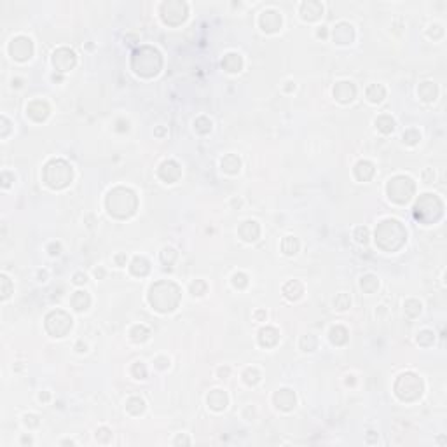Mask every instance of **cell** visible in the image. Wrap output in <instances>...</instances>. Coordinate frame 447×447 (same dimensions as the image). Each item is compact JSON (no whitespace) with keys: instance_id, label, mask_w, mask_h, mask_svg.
Returning <instances> with one entry per match:
<instances>
[{"instance_id":"1","label":"cell","mask_w":447,"mask_h":447,"mask_svg":"<svg viewBox=\"0 0 447 447\" xmlns=\"http://www.w3.org/2000/svg\"><path fill=\"white\" fill-rule=\"evenodd\" d=\"M149 300L157 311H173L178 306L180 300V290L171 281H159V283L152 285L149 292Z\"/></svg>"},{"instance_id":"2","label":"cell","mask_w":447,"mask_h":447,"mask_svg":"<svg viewBox=\"0 0 447 447\" xmlns=\"http://www.w3.org/2000/svg\"><path fill=\"white\" fill-rule=\"evenodd\" d=\"M107 208L108 213L117 218L131 217L137 210V196L133 190L124 189V187H117L114 189L107 197Z\"/></svg>"},{"instance_id":"3","label":"cell","mask_w":447,"mask_h":447,"mask_svg":"<svg viewBox=\"0 0 447 447\" xmlns=\"http://www.w3.org/2000/svg\"><path fill=\"white\" fill-rule=\"evenodd\" d=\"M72 180V166L63 159H53L44 168V182L51 189H63Z\"/></svg>"},{"instance_id":"4","label":"cell","mask_w":447,"mask_h":447,"mask_svg":"<svg viewBox=\"0 0 447 447\" xmlns=\"http://www.w3.org/2000/svg\"><path fill=\"white\" fill-rule=\"evenodd\" d=\"M161 68V54L152 47H142L133 56V70L138 75L152 77Z\"/></svg>"},{"instance_id":"5","label":"cell","mask_w":447,"mask_h":447,"mask_svg":"<svg viewBox=\"0 0 447 447\" xmlns=\"http://www.w3.org/2000/svg\"><path fill=\"white\" fill-rule=\"evenodd\" d=\"M395 238H397L398 241H402V243H404L405 238H407V233H405V229L402 227V224L398 220H391V218L381 222L379 227L376 229V243L379 245L381 248H384L386 241H393Z\"/></svg>"},{"instance_id":"6","label":"cell","mask_w":447,"mask_h":447,"mask_svg":"<svg viewBox=\"0 0 447 447\" xmlns=\"http://www.w3.org/2000/svg\"><path fill=\"white\" fill-rule=\"evenodd\" d=\"M414 194V182L409 177H395L388 184V196L395 203H407Z\"/></svg>"},{"instance_id":"7","label":"cell","mask_w":447,"mask_h":447,"mask_svg":"<svg viewBox=\"0 0 447 447\" xmlns=\"http://www.w3.org/2000/svg\"><path fill=\"white\" fill-rule=\"evenodd\" d=\"M46 328L49 330L51 336L63 337L72 328V318L67 313H63V311H53L46 318Z\"/></svg>"},{"instance_id":"8","label":"cell","mask_w":447,"mask_h":447,"mask_svg":"<svg viewBox=\"0 0 447 447\" xmlns=\"http://www.w3.org/2000/svg\"><path fill=\"white\" fill-rule=\"evenodd\" d=\"M404 388H407V393H405V398L404 400H416L417 397H421V393H423V383H421V379L417 376H414V374H402L400 377H398L397 384H395V391H400L404 390Z\"/></svg>"},{"instance_id":"9","label":"cell","mask_w":447,"mask_h":447,"mask_svg":"<svg viewBox=\"0 0 447 447\" xmlns=\"http://www.w3.org/2000/svg\"><path fill=\"white\" fill-rule=\"evenodd\" d=\"M9 53L14 60L25 61L32 56V53H34V44H32V40L28 37H16V39L11 40Z\"/></svg>"},{"instance_id":"10","label":"cell","mask_w":447,"mask_h":447,"mask_svg":"<svg viewBox=\"0 0 447 447\" xmlns=\"http://www.w3.org/2000/svg\"><path fill=\"white\" fill-rule=\"evenodd\" d=\"M161 14H163L164 23L173 25V16H177L178 25L187 18V6L184 2H164L161 6Z\"/></svg>"},{"instance_id":"11","label":"cell","mask_w":447,"mask_h":447,"mask_svg":"<svg viewBox=\"0 0 447 447\" xmlns=\"http://www.w3.org/2000/svg\"><path fill=\"white\" fill-rule=\"evenodd\" d=\"M53 63H54V67H56L60 72L70 70V68L75 65V54H74V51L67 49V47H61V49H58L56 53L53 54Z\"/></svg>"},{"instance_id":"12","label":"cell","mask_w":447,"mask_h":447,"mask_svg":"<svg viewBox=\"0 0 447 447\" xmlns=\"http://www.w3.org/2000/svg\"><path fill=\"white\" fill-rule=\"evenodd\" d=\"M437 199H438V197H437V196H433V194H423V196H421V199L417 201L416 208H414V210H416V218L423 220L424 213H430V222H431V220H435L433 211H431V208H433V203H435V201H437Z\"/></svg>"},{"instance_id":"13","label":"cell","mask_w":447,"mask_h":447,"mask_svg":"<svg viewBox=\"0 0 447 447\" xmlns=\"http://www.w3.org/2000/svg\"><path fill=\"white\" fill-rule=\"evenodd\" d=\"M159 177L163 178L164 182H168V184H173V182H177L178 177H180V168H178V164L175 163V161H166V163L161 164Z\"/></svg>"},{"instance_id":"14","label":"cell","mask_w":447,"mask_h":447,"mask_svg":"<svg viewBox=\"0 0 447 447\" xmlns=\"http://www.w3.org/2000/svg\"><path fill=\"white\" fill-rule=\"evenodd\" d=\"M27 114H28V117H30V119L40 123V121H44L47 116H49V107H47L46 101L35 100L27 107Z\"/></svg>"},{"instance_id":"15","label":"cell","mask_w":447,"mask_h":447,"mask_svg":"<svg viewBox=\"0 0 447 447\" xmlns=\"http://www.w3.org/2000/svg\"><path fill=\"white\" fill-rule=\"evenodd\" d=\"M261 27L266 32H276L281 27V16L276 11H266L261 16Z\"/></svg>"},{"instance_id":"16","label":"cell","mask_w":447,"mask_h":447,"mask_svg":"<svg viewBox=\"0 0 447 447\" xmlns=\"http://www.w3.org/2000/svg\"><path fill=\"white\" fill-rule=\"evenodd\" d=\"M355 94H357V89H355V86L351 82H346V80H344V82H339L334 87V96L339 101H343V103H348V101H351L355 98Z\"/></svg>"},{"instance_id":"17","label":"cell","mask_w":447,"mask_h":447,"mask_svg":"<svg viewBox=\"0 0 447 447\" xmlns=\"http://www.w3.org/2000/svg\"><path fill=\"white\" fill-rule=\"evenodd\" d=\"M274 404L283 410H290L295 405V395L290 390H280L274 395Z\"/></svg>"},{"instance_id":"18","label":"cell","mask_w":447,"mask_h":447,"mask_svg":"<svg viewBox=\"0 0 447 447\" xmlns=\"http://www.w3.org/2000/svg\"><path fill=\"white\" fill-rule=\"evenodd\" d=\"M300 13H302V18L307 21H314L323 14V7L318 2H306L300 6Z\"/></svg>"},{"instance_id":"19","label":"cell","mask_w":447,"mask_h":447,"mask_svg":"<svg viewBox=\"0 0 447 447\" xmlns=\"http://www.w3.org/2000/svg\"><path fill=\"white\" fill-rule=\"evenodd\" d=\"M355 34H353V27L348 23H339L334 30V39L339 44H350L353 40Z\"/></svg>"},{"instance_id":"20","label":"cell","mask_w":447,"mask_h":447,"mask_svg":"<svg viewBox=\"0 0 447 447\" xmlns=\"http://www.w3.org/2000/svg\"><path fill=\"white\" fill-rule=\"evenodd\" d=\"M259 233H261V229H259L257 222H254V220L243 222L240 227V236L243 238L245 241H255L259 236Z\"/></svg>"},{"instance_id":"21","label":"cell","mask_w":447,"mask_h":447,"mask_svg":"<svg viewBox=\"0 0 447 447\" xmlns=\"http://www.w3.org/2000/svg\"><path fill=\"white\" fill-rule=\"evenodd\" d=\"M222 67L226 68L227 72H240L241 67H243V61H241L240 54L229 53L226 54V58L222 60Z\"/></svg>"},{"instance_id":"22","label":"cell","mask_w":447,"mask_h":447,"mask_svg":"<svg viewBox=\"0 0 447 447\" xmlns=\"http://www.w3.org/2000/svg\"><path fill=\"white\" fill-rule=\"evenodd\" d=\"M355 175H357L358 180L367 182L374 175V166L369 163V161H360V163L355 166Z\"/></svg>"},{"instance_id":"23","label":"cell","mask_w":447,"mask_h":447,"mask_svg":"<svg viewBox=\"0 0 447 447\" xmlns=\"http://www.w3.org/2000/svg\"><path fill=\"white\" fill-rule=\"evenodd\" d=\"M208 404L215 410H224L227 407V395L220 390H215L213 393L208 397Z\"/></svg>"},{"instance_id":"24","label":"cell","mask_w":447,"mask_h":447,"mask_svg":"<svg viewBox=\"0 0 447 447\" xmlns=\"http://www.w3.org/2000/svg\"><path fill=\"white\" fill-rule=\"evenodd\" d=\"M259 343H261L262 346H274V344L278 343L276 328H271V327L262 328V330L259 332Z\"/></svg>"},{"instance_id":"25","label":"cell","mask_w":447,"mask_h":447,"mask_svg":"<svg viewBox=\"0 0 447 447\" xmlns=\"http://www.w3.org/2000/svg\"><path fill=\"white\" fill-rule=\"evenodd\" d=\"M417 93H419V96L424 101H433L437 98V86L431 82H423L419 89H417Z\"/></svg>"},{"instance_id":"26","label":"cell","mask_w":447,"mask_h":447,"mask_svg":"<svg viewBox=\"0 0 447 447\" xmlns=\"http://www.w3.org/2000/svg\"><path fill=\"white\" fill-rule=\"evenodd\" d=\"M240 166H241V161L238 159L236 156H233V154H229V156H226L222 159V170L227 171V173H238Z\"/></svg>"},{"instance_id":"27","label":"cell","mask_w":447,"mask_h":447,"mask_svg":"<svg viewBox=\"0 0 447 447\" xmlns=\"http://www.w3.org/2000/svg\"><path fill=\"white\" fill-rule=\"evenodd\" d=\"M302 292H304V288L299 281H290V283H287L283 287V294L292 300H297L300 295H302Z\"/></svg>"},{"instance_id":"28","label":"cell","mask_w":447,"mask_h":447,"mask_svg":"<svg viewBox=\"0 0 447 447\" xmlns=\"http://www.w3.org/2000/svg\"><path fill=\"white\" fill-rule=\"evenodd\" d=\"M89 302H91V299H89V295H87L86 292H75L74 297H72V306H74L77 311L87 309Z\"/></svg>"},{"instance_id":"29","label":"cell","mask_w":447,"mask_h":447,"mask_svg":"<svg viewBox=\"0 0 447 447\" xmlns=\"http://www.w3.org/2000/svg\"><path fill=\"white\" fill-rule=\"evenodd\" d=\"M131 273L133 274H140V276H145L149 273V262L147 259L144 257H135V261L131 262Z\"/></svg>"},{"instance_id":"30","label":"cell","mask_w":447,"mask_h":447,"mask_svg":"<svg viewBox=\"0 0 447 447\" xmlns=\"http://www.w3.org/2000/svg\"><path fill=\"white\" fill-rule=\"evenodd\" d=\"M376 126L379 131H383V133H391V131L395 130V121L391 119L390 116H381L376 119Z\"/></svg>"},{"instance_id":"31","label":"cell","mask_w":447,"mask_h":447,"mask_svg":"<svg viewBox=\"0 0 447 447\" xmlns=\"http://www.w3.org/2000/svg\"><path fill=\"white\" fill-rule=\"evenodd\" d=\"M384 94H386V91H384V87L379 86V84H374V86H371L367 89V98L372 101V103H379V101H383Z\"/></svg>"},{"instance_id":"32","label":"cell","mask_w":447,"mask_h":447,"mask_svg":"<svg viewBox=\"0 0 447 447\" xmlns=\"http://www.w3.org/2000/svg\"><path fill=\"white\" fill-rule=\"evenodd\" d=\"M281 248H283V252L287 255H292V254H295V252L299 250V243H297V240H295V238L287 236L283 240V243H281Z\"/></svg>"},{"instance_id":"33","label":"cell","mask_w":447,"mask_h":447,"mask_svg":"<svg viewBox=\"0 0 447 447\" xmlns=\"http://www.w3.org/2000/svg\"><path fill=\"white\" fill-rule=\"evenodd\" d=\"M362 288H364L365 292H369V294H372L374 290H376L377 287H379V281L376 280V278L372 276V274H367V276L362 278Z\"/></svg>"},{"instance_id":"34","label":"cell","mask_w":447,"mask_h":447,"mask_svg":"<svg viewBox=\"0 0 447 447\" xmlns=\"http://www.w3.org/2000/svg\"><path fill=\"white\" fill-rule=\"evenodd\" d=\"M149 337V330L145 327H135L133 330H131V339L137 341V343H142V341H145Z\"/></svg>"},{"instance_id":"35","label":"cell","mask_w":447,"mask_h":447,"mask_svg":"<svg viewBox=\"0 0 447 447\" xmlns=\"http://www.w3.org/2000/svg\"><path fill=\"white\" fill-rule=\"evenodd\" d=\"M334 306L337 309H346V307H350V297L346 294H339L334 300Z\"/></svg>"},{"instance_id":"36","label":"cell","mask_w":447,"mask_h":447,"mask_svg":"<svg viewBox=\"0 0 447 447\" xmlns=\"http://www.w3.org/2000/svg\"><path fill=\"white\" fill-rule=\"evenodd\" d=\"M355 238H357V241H360V243H367L369 231L365 229V227H357V231H355Z\"/></svg>"},{"instance_id":"37","label":"cell","mask_w":447,"mask_h":447,"mask_svg":"<svg viewBox=\"0 0 447 447\" xmlns=\"http://www.w3.org/2000/svg\"><path fill=\"white\" fill-rule=\"evenodd\" d=\"M2 280V285H4V290H2V299H7L11 294V287H9V278L7 276H2L0 278Z\"/></svg>"},{"instance_id":"38","label":"cell","mask_w":447,"mask_h":447,"mask_svg":"<svg viewBox=\"0 0 447 447\" xmlns=\"http://www.w3.org/2000/svg\"><path fill=\"white\" fill-rule=\"evenodd\" d=\"M233 283H234V287H238V283H240V287H245V285L248 283L247 281V276H245V274H234L233 276Z\"/></svg>"},{"instance_id":"39","label":"cell","mask_w":447,"mask_h":447,"mask_svg":"<svg viewBox=\"0 0 447 447\" xmlns=\"http://www.w3.org/2000/svg\"><path fill=\"white\" fill-rule=\"evenodd\" d=\"M25 423H27V426H28V424H30V426H37L39 421H37V417H35V416H27V417H25Z\"/></svg>"},{"instance_id":"40","label":"cell","mask_w":447,"mask_h":447,"mask_svg":"<svg viewBox=\"0 0 447 447\" xmlns=\"http://www.w3.org/2000/svg\"><path fill=\"white\" fill-rule=\"evenodd\" d=\"M86 274H75V283H86Z\"/></svg>"},{"instance_id":"41","label":"cell","mask_w":447,"mask_h":447,"mask_svg":"<svg viewBox=\"0 0 447 447\" xmlns=\"http://www.w3.org/2000/svg\"><path fill=\"white\" fill-rule=\"evenodd\" d=\"M318 35H320V37H325V35H327V32H325V30H320V32H318Z\"/></svg>"}]
</instances>
